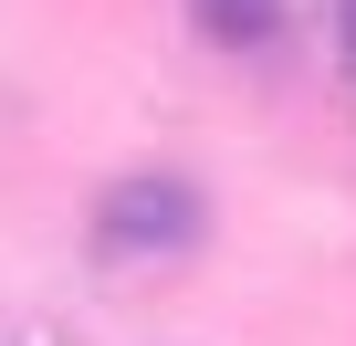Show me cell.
<instances>
[{"label":"cell","mask_w":356,"mask_h":346,"mask_svg":"<svg viewBox=\"0 0 356 346\" xmlns=\"http://www.w3.org/2000/svg\"><path fill=\"white\" fill-rule=\"evenodd\" d=\"M335 53H346V74H356V0L335 11Z\"/></svg>","instance_id":"cell-3"},{"label":"cell","mask_w":356,"mask_h":346,"mask_svg":"<svg viewBox=\"0 0 356 346\" xmlns=\"http://www.w3.org/2000/svg\"><path fill=\"white\" fill-rule=\"evenodd\" d=\"M189 22H200V42L252 53V42H273V32H283V0H189Z\"/></svg>","instance_id":"cell-2"},{"label":"cell","mask_w":356,"mask_h":346,"mask_svg":"<svg viewBox=\"0 0 356 346\" xmlns=\"http://www.w3.org/2000/svg\"><path fill=\"white\" fill-rule=\"evenodd\" d=\"M200 242H210V200H200V179H178V168H126V179H105L95 221H84L95 262H178Z\"/></svg>","instance_id":"cell-1"}]
</instances>
